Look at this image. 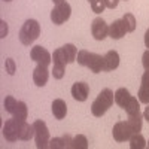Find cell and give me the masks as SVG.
<instances>
[{
	"label": "cell",
	"instance_id": "6da1fadb",
	"mask_svg": "<svg viewBox=\"0 0 149 149\" xmlns=\"http://www.w3.org/2000/svg\"><path fill=\"white\" fill-rule=\"evenodd\" d=\"M3 137L10 143L17 140L27 142L34 137V127L26 122V119H18L12 116L3 124Z\"/></svg>",
	"mask_w": 149,
	"mask_h": 149
},
{
	"label": "cell",
	"instance_id": "7a4b0ae2",
	"mask_svg": "<svg viewBox=\"0 0 149 149\" xmlns=\"http://www.w3.org/2000/svg\"><path fill=\"white\" fill-rule=\"evenodd\" d=\"M76 61H78L79 66L88 67L93 73L104 72V57L98 55L95 52H90V51H86V49H81V51H78Z\"/></svg>",
	"mask_w": 149,
	"mask_h": 149
},
{
	"label": "cell",
	"instance_id": "3957f363",
	"mask_svg": "<svg viewBox=\"0 0 149 149\" xmlns=\"http://www.w3.org/2000/svg\"><path fill=\"white\" fill-rule=\"evenodd\" d=\"M113 102H115V94L112 93L109 88H104L100 94L97 95V98H95V100L93 102V104H91L93 115L97 116V118L103 116L106 112L112 107Z\"/></svg>",
	"mask_w": 149,
	"mask_h": 149
},
{
	"label": "cell",
	"instance_id": "277c9868",
	"mask_svg": "<svg viewBox=\"0 0 149 149\" xmlns=\"http://www.w3.org/2000/svg\"><path fill=\"white\" fill-rule=\"evenodd\" d=\"M18 36H19V40H21L22 45L30 46L37 37L40 36V24L36 19H27L22 24Z\"/></svg>",
	"mask_w": 149,
	"mask_h": 149
},
{
	"label": "cell",
	"instance_id": "5b68a950",
	"mask_svg": "<svg viewBox=\"0 0 149 149\" xmlns=\"http://www.w3.org/2000/svg\"><path fill=\"white\" fill-rule=\"evenodd\" d=\"M5 110L8 113H10L14 118H18V119H27V115H29L27 104L24 102L15 100L12 95H8L5 98Z\"/></svg>",
	"mask_w": 149,
	"mask_h": 149
},
{
	"label": "cell",
	"instance_id": "8992f818",
	"mask_svg": "<svg viewBox=\"0 0 149 149\" xmlns=\"http://www.w3.org/2000/svg\"><path fill=\"white\" fill-rule=\"evenodd\" d=\"M33 127H34V140H36V148L37 149H45L49 148V130L46 127L45 121L42 119H37L33 122Z\"/></svg>",
	"mask_w": 149,
	"mask_h": 149
},
{
	"label": "cell",
	"instance_id": "52a82bcc",
	"mask_svg": "<svg viewBox=\"0 0 149 149\" xmlns=\"http://www.w3.org/2000/svg\"><path fill=\"white\" fill-rule=\"evenodd\" d=\"M52 61H54V69H52V76L54 79H63L64 73H66V64L67 63V57L63 51V48H58L52 54Z\"/></svg>",
	"mask_w": 149,
	"mask_h": 149
},
{
	"label": "cell",
	"instance_id": "ba28073f",
	"mask_svg": "<svg viewBox=\"0 0 149 149\" xmlns=\"http://www.w3.org/2000/svg\"><path fill=\"white\" fill-rule=\"evenodd\" d=\"M70 14H72V6L67 2H61L55 5V8L51 10V21L55 26H61L70 18Z\"/></svg>",
	"mask_w": 149,
	"mask_h": 149
},
{
	"label": "cell",
	"instance_id": "9c48e42d",
	"mask_svg": "<svg viewBox=\"0 0 149 149\" xmlns=\"http://www.w3.org/2000/svg\"><path fill=\"white\" fill-rule=\"evenodd\" d=\"M112 134H113V139L116 142H127L130 140L131 134H133V130L130 128L128 122H116L113 128H112Z\"/></svg>",
	"mask_w": 149,
	"mask_h": 149
},
{
	"label": "cell",
	"instance_id": "30bf717a",
	"mask_svg": "<svg viewBox=\"0 0 149 149\" xmlns=\"http://www.w3.org/2000/svg\"><path fill=\"white\" fill-rule=\"evenodd\" d=\"M30 57H31L33 61H36L37 64H43V66H49V64H51V61H52V55L49 54L45 48H42L40 45L31 48Z\"/></svg>",
	"mask_w": 149,
	"mask_h": 149
},
{
	"label": "cell",
	"instance_id": "8fae6325",
	"mask_svg": "<svg viewBox=\"0 0 149 149\" xmlns=\"http://www.w3.org/2000/svg\"><path fill=\"white\" fill-rule=\"evenodd\" d=\"M91 33L95 40H103L106 36H109V26L103 18H95L91 24Z\"/></svg>",
	"mask_w": 149,
	"mask_h": 149
},
{
	"label": "cell",
	"instance_id": "7c38bea8",
	"mask_svg": "<svg viewBox=\"0 0 149 149\" xmlns=\"http://www.w3.org/2000/svg\"><path fill=\"white\" fill-rule=\"evenodd\" d=\"M127 31V27H125V22L124 19H115L113 22L109 26V37H112L113 40H119L125 36Z\"/></svg>",
	"mask_w": 149,
	"mask_h": 149
},
{
	"label": "cell",
	"instance_id": "4fadbf2b",
	"mask_svg": "<svg viewBox=\"0 0 149 149\" xmlns=\"http://www.w3.org/2000/svg\"><path fill=\"white\" fill-rule=\"evenodd\" d=\"M72 95L74 100L78 102H85L90 95V85L85 82H76L72 86Z\"/></svg>",
	"mask_w": 149,
	"mask_h": 149
},
{
	"label": "cell",
	"instance_id": "5bb4252c",
	"mask_svg": "<svg viewBox=\"0 0 149 149\" xmlns=\"http://www.w3.org/2000/svg\"><path fill=\"white\" fill-rule=\"evenodd\" d=\"M48 78H49V70H48V66H43V64H37L36 69L33 70V81L37 86H43L46 85L48 82Z\"/></svg>",
	"mask_w": 149,
	"mask_h": 149
},
{
	"label": "cell",
	"instance_id": "9a60e30c",
	"mask_svg": "<svg viewBox=\"0 0 149 149\" xmlns=\"http://www.w3.org/2000/svg\"><path fill=\"white\" fill-rule=\"evenodd\" d=\"M139 102L143 104H149V70H146L142 76V84L139 88Z\"/></svg>",
	"mask_w": 149,
	"mask_h": 149
},
{
	"label": "cell",
	"instance_id": "2e32d148",
	"mask_svg": "<svg viewBox=\"0 0 149 149\" xmlns=\"http://www.w3.org/2000/svg\"><path fill=\"white\" fill-rule=\"evenodd\" d=\"M119 66V54L116 51H107L104 55V72H112Z\"/></svg>",
	"mask_w": 149,
	"mask_h": 149
},
{
	"label": "cell",
	"instance_id": "e0dca14e",
	"mask_svg": "<svg viewBox=\"0 0 149 149\" xmlns=\"http://www.w3.org/2000/svg\"><path fill=\"white\" fill-rule=\"evenodd\" d=\"M52 113L55 116V119H63L67 115V104L64 100L61 98H57V100L52 102Z\"/></svg>",
	"mask_w": 149,
	"mask_h": 149
},
{
	"label": "cell",
	"instance_id": "ac0fdd59",
	"mask_svg": "<svg viewBox=\"0 0 149 149\" xmlns=\"http://www.w3.org/2000/svg\"><path fill=\"white\" fill-rule=\"evenodd\" d=\"M72 136L66 134L63 137H55L49 142V148L52 149H66V148H72Z\"/></svg>",
	"mask_w": 149,
	"mask_h": 149
},
{
	"label": "cell",
	"instance_id": "d6986e66",
	"mask_svg": "<svg viewBox=\"0 0 149 149\" xmlns=\"http://www.w3.org/2000/svg\"><path fill=\"white\" fill-rule=\"evenodd\" d=\"M142 113L140 112H137V113H134V115H128V125L130 128L133 130V134L134 133H139L142 130Z\"/></svg>",
	"mask_w": 149,
	"mask_h": 149
},
{
	"label": "cell",
	"instance_id": "ffe728a7",
	"mask_svg": "<svg viewBox=\"0 0 149 149\" xmlns=\"http://www.w3.org/2000/svg\"><path fill=\"white\" fill-rule=\"evenodd\" d=\"M130 97H131V94L128 93L127 88H119V90H116V93H115V103H116L119 107H124V106L127 104V102L130 100Z\"/></svg>",
	"mask_w": 149,
	"mask_h": 149
},
{
	"label": "cell",
	"instance_id": "44dd1931",
	"mask_svg": "<svg viewBox=\"0 0 149 149\" xmlns=\"http://www.w3.org/2000/svg\"><path fill=\"white\" fill-rule=\"evenodd\" d=\"M130 148L131 149H143L146 148V140L140 133H134L130 137Z\"/></svg>",
	"mask_w": 149,
	"mask_h": 149
},
{
	"label": "cell",
	"instance_id": "7402d4cb",
	"mask_svg": "<svg viewBox=\"0 0 149 149\" xmlns=\"http://www.w3.org/2000/svg\"><path fill=\"white\" fill-rule=\"evenodd\" d=\"M61 48H63V51H64V54L67 57V63L69 64L74 63V61H76V57H78V48L74 45H72V43H66L64 46H61Z\"/></svg>",
	"mask_w": 149,
	"mask_h": 149
},
{
	"label": "cell",
	"instance_id": "603a6c76",
	"mask_svg": "<svg viewBox=\"0 0 149 149\" xmlns=\"http://www.w3.org/2000/svg\"><path fill=\"white\" fill-rule=\"evenodd\" d=\"M124 110L127 112V115H134L137 113V112H140V104H139V100L136 97H130V100L127 102V104L122 107Z\"/></svg>",
	"mask_w": 149,
	"mask_h": 149
},
{
	"label": "cell",
	"instance_id": "cb8c5ba5",
	"mask_svg": "<svg viewBox=\"0 0 149 149\" xmlns=\"http://www.w3.org/2000/svg\"><path fill=\"white\" fill-rule=\"evenodd\" d=\"M88 148V140L84 134H78L72 139V149H86Z\"/></svg>",
	"mask_w": 149,
	"mask_h": 149
},
{
	"label": "cell",
	"instance_id": "d4e9b609",
	"mask_svg": "<svg viewBox=\"0 0 149 149\" xmlns=\"http://www.w3.org/2000/svg\"><path fill=\"white\" fill-rule=\"evenodd\" d=\"M124 22H125V27H127V31H134L136 30V17L133 14H125L122 17Z\"/></svg>",
	"mask_w": 149,
	"mask_h": 149
},
{
	"label": "cell",
	"instance_id": "484cf974",
	"mask_svg": "<svg viewBox=\"0 0 149 149\" xmlns=\"http://www.w3.org/2000/svg\"><path fill=\"white\" fill-rule=\"evenodd\" d=\"M90 5H91L93 12H95V14H102V12L106 9L104 0H93V2H91Z\"/></svg>",
	"mask_w": 149,
	"mask_h": 149
},
{
	"label": "cell",
	"instance_id": "4316f807",
	"mask_svg": "<svg viewBox=\"0 0 149 149\" xmlns=\"http://www.w3.org/2000/svg\"><path fill=\"white\" fill-rule=\"evenodd\" d=\"M5 67H6V72L9 74H15V70H17V64H15V61L12 60V58H8L6 60V63H5Z\"/></svg>",
	"mask_w": 149,
	"mask_h": 149
},
{
	"label": "cell",
	"instance_id": "83f0119b",
	"mask_svg": "<svg viewBox=\"0 0 149 149\" xmlns=\"http://www.w3.org/2000/svg\"><path fill=\"white\" fill-rule=\"evenodd\" d=\"M142 64H143L145 70H149V49H146L142 55Z\"/></svg>",
	"mask_w": 149,
	"mask_h": 149
},
{
	"label": "cell",
	"instance_id": "f1b7e54d",
	"mask_svg": "<svg viewBox=\"0 0 149 149\" xmlns=\"http://www.w3.org/2000/svg\"><path fill=\"white\" fill-rule=\"evenodd\" d=\"M118 2L119 0H104V5L107 9H115L118 6Z\"/></svg>",
	"mask_w": 149,
	"mask_h": 149
},
{
	"label": "cell",
	"instance_id": "f546056e",
	"mask_svg": "<svg viewBox=\"0 0 149 149\" xmlns=\"http://www.w3.org/2000/svg\"><path fill=\"white\" fill-rule=\"evenodd\" d=\"M0 24H2V33H0V37L3 39V37H6V34H8V24L3 19L0 21Z\"/></svg>",
	"mask_w": 149,
	"mask_h": 149
},
{
	"label": "cell",
	"instance_id": "4dcf8cb0",
	"mask_svg": "<svg viewBox=\"0 0 149 149\" xmlns=\"http://www.w3.org/2000/svg\"><path fill=\"white\" fill-rule=\"evenodd\" d=\"M145 45H146V48L149 49V29H148L146 33H145Z\"/></svg>",
	"mask_w": 149,
	"mask_h": 149
},
{
	"label": "cell",
	"instance_id": "1f68e13d",
	"mask_svg": "<svg viewBox=\"0 0 149 149\" xmlns=\"http://www.w3.org/2000/svg\"><path fill=\"white\" fill-rule=\"evenodd\" d=\"M143 116H145V119L149 122V104L146 106V109H145V112H143Z\"/></svg>",
	"mask_w": 149,
	"mask_h": 149
},
{
	"label": "cell",
	"instance_id": "d6a6232c",
	"mask_svg": "<svg viewBox=\"0 0 149 149\" xmlns=\"http://www.w3.org/2000/svg\"><path fill=\"white\" fill-rule=\"evenodd\" d=\"M52 2H54L55 5H58V3H61V2H64V0H52Z\"/></svg>",
	"mask_w": 149,
	"mask_h": 149
},
{
	"label": "cell",
	"instance_id": "836d02e7",
	"mask_svg": "<svg viewBox=\"0 0 149 149\" xmlns=\"http://www.w3.org/2000/svg\"><path fill=\"white\" fill-rule=\"evenodd\" d=\"M3 2H10V0H3Z\"/></svg>",
	"mask_w": 149,
	"mask_h": 149
},
{
	"label": "cell",
	"instance_id": "e575fe53",
	"mask_svg": "<svg viewBox=\"0 0 149 149\" xmlns=\"http://www.w3.org/2000/svg\"><path fill=\"white\" fill-rule=\"evenodd\" d=\"M88 2H90V3H91V2H93V0H88Z\"/></svg>",
	"mask_w": 149,
	"mask_h": 149
},
{
	"label": "cell",
	"instance_id": "d590c367",
	"mask_svg": "<svg viewBox=\"0 0 149 149\" xmlns=\"http://www.w3.org/2000/svg\"><path fill=\"white\" fill-rule=\"evenodd\" d=\"M148 146H149V143H148Z\"/></svg>",
	"mask_w": 149,
	"mask_h": 149
}]
</instances>
